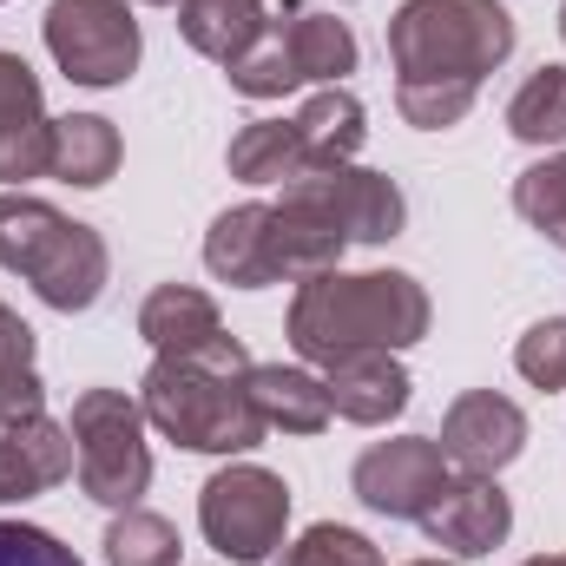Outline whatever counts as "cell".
I'll return each instance as SVG.
<instances>
[{"label":"cell","mask_w":566,"mask_h":566,"mask_svg":"<svg viewBox=\"0 0 566 566\" xmlns=\"http://www.w3.org/2000/svg\"><path fill=\"white\" fill-rule=\"evenodd\" d=\"M178 527L151 507H119L106 527V566H178Z\"/></svg>","instance_id":"cb8c5ba5"},{"label":"cell","mask_w":566,"mask_h":566,"mask_svg":"<svg viewBox=\"0 0 566 566\" xmlns=\"http://www.w3.org/2000/svg\"><path fill=\"white\" fill-rule=\"evenodd\" d=\"M277 33H283V53H290L296 80H316V86H343V73H356V33H349L336 13H310V7L283 0Z\"/></svg>","instance_id":"e0dca14e"},{"label":"cell","mask_w":566,"mask_h":566,"mask_svg":"<svg viewBox=\"0 0 566 566\" xmlns=\"http://www.w3.org/2000/svg\"><path fill=\"white\" fill-rule=\"evenodd\" d=\"M151 7H178V0H151Z\"/></svg>","instance_id":"e575fe53"},{"label":"cell","mask_w":566,"mask_h":566,"mask_svg":"<svg viewBox=\"0 0 566 566\" xmlns=\"http://www.w3.org/2000/svg\"><path fill=\"white\" fill-rule=\"evenodd\" d=\"M139 336L158 356H171V349H205L211 336H224V323H218V303H211L205 290H191V283H158L139 303Z\"/></svg>","instance_id":"ffe728a7"},{"label":"cell","mask_w":566,"mask_h":566,"mask_svg":"<svg viewBox=\"0 0 566 566\" xmlns=\"http://www.w3.org/2000/svg\"><path fill=\"white\" fill-rule=\"evenodd\" d=\"M343 251H349V238L316 211V205H303V198H290L283 191L277 205H271V271L277 283H303V277H323V271H343Z\"/></svg>","instance_id":"9a60e30c"},{"label":"cell","mask_w":566,"mask_h":566,"mask_svg":"<svg viewBox=\"0 0 566 566\" xmlns=\"http://www.w3.org/2000/svg\"><path fill=\"white\" fill-rule=\"evenodd\" d=\"M514 53V13L501 0H402L389 20V60L402 80L481 86Z\"/></svg>","instance_id":"277c9868"},{"label":"cell","mask_w":566,"mask_h":566,"mask_svg":"<svg viewBox=\"0 0 566 566\" xmlns=\"http://www.w3.org/2000/svg\"><path fill=\"white\" fill-rule=\"evenodd\" d=\"M507 133L521 145H560L566 139V66H541V73L514 93Z\"/></svg>","instance_id":"d4e9b609"},{"label":"cell","mask_w":566,"mask_h":566,"mask_svg":"<svg viewBox=\"0 0 566 566\" xmlns=\"http://www.w3.org/2000/svg\"><path fill=\"white\" fill-rule=\"evenodd\" d=\"M264 27H271L264 0H178V33L218 66H238Z\"/></svg>","instance_id":"d6986e66"},{"label":"cell","mask_w":566,"mask_h":566,"mask_svg":"<svg viewBox=\"0 0 566 566\" xmlns=\"http://www.w3.org/2000/svg\"><path fill=\"white\" fill-rule=\"evenodd\" d=\"M251 402H258V416L283 434H323L329 428V389H323V376H310V369H290V363H251Z\"/></svg>","instance_id":"ac0fdd59"},{"label":"cell","mask_w":566,"mask_h":566,"mask_svg":"<svg viewBox=\"0 0 566 566\" xmlns=\"http://www.w3.org/2000/svg\"><path fill=\"white\" fill-rule=\"evenodd\" d=\"M46 53L80 86H119L139 66V20L126 0H53L46 7Z\"/></svg>","instance_id":"52a82bcc"},{"label":"cell","mask_w":566,"mask_h":566,"mask_svg":"<svg viewBox=\"0 0 566 566\" xmlns=\"http://www.w3.org/2000/svg\"><path fill=\"white\" fill-rule=\"evenodd\" d=\"M0 264L20 271L40 290V303H53L66 316L93 310L113 277L106 238L93 224L53 211L46 198H27V191H0Z\"/></svg>","instance_id":"3957f363"},{"label":"cell","mask_w":566,"mask_h":566,"mask_svg":"<svg viewBox=\"0 0 566 566\" xmlns=\"http://www.w3.org/2000/svg\"><path fill=\"white\" fill-rule=\"evenodd\" d=\"M349 488H356V501H363L369 514L422 521L428 507H434V494L448 488V454H441V441H428V434L376 441V448L356 461Z\"/></svg>","instance_id":"9c48e42d"},{"label":"cell","mask_w":566,"mask_h":566,"mask_svg":"<svg viewBox=\"0 0 566 566\" xmlns=\"http://www.w3.org/2000/svg\"><path fill=\"white\" fill-rule=\"evenodd\" d=\"M231 73V86L244 93V99H283L290 86H303L296 80V66H290V53H283V33H277V20L258 33V46L238 60V66H224Z\"/></svg>","instance_id":"4316f807"},{"label":"cell","mask_w":566,"mask_h":566,"mask_svg":"<svg viewBox=\"0 0 566 566\" xmlns=\"http://www.w3.org/2000/svg\"><path fill=\"white\" fill-rule=\"evenodd\" d=\"M481 86H434V80H396V113L422 133H441V126H461L468 106H474Z\"/></svg>","instance_id":"f1b7e54d"},{"label":"cell","mask_w":566,"mask_h":566,"mask_svg":"<svg viewBox=\"0 0 566 566\" xmlns=\"http://www.w3.org/2000/svg\"><path fill=\"white\" fill-rule=\"evenodd\" d=\"M40 402H46V389H40L33 363H7V369H0V428L33 422V416H40Z\"/></svg>","instance_id":"1f68e13d"},{"label":"cell","mask_w":566,"mask_h":566,"mask_svg":"<svg viewBox=\"0 0 566 566\" xmlns=\"http://www.w3.org/2000/svg\"><path fill=\"white\" fill-rule=\"evenodd\" d=\"M290 198H303V205H316L349 244H389L396 231H402V218H409V205H402V191H396V178H382V171H363V165H310L303 178H290L283 185Z\"/></svg>","instance_id":"ba28073f"},{"label":"cell","mask_w":566,"mask_h":566,"mask_svg":"<svg viewBox=\"0 0 566 566\" xmlns=\"http://www.w3.org/2000/svg\"><path fill=\"white\" fill-rule=\"evenodd\" d=\"M296 133L310 145V165H349L363 139H369V113L349 86H323L303 113H296Z\"/></svg>","instance_id":"7402d4cb"},{"label":"cell","mask_w":566,"mask_h":566,"mask_svg":"<svg viewBox=\"0 0 566 566\" xmlns=\"http://www.w3.org/2000/svg\"><path fill=\"white\" fill-rule=\"evenodd\" d=\"M113 171H119V133H113V119H99V113L53 119V158H46V178L93 191V185H106Z\"/></svg>","instance_id":"44dd1931"},{"label":"cell","mask_w":566,"mask_h":566,"mask_svg":"<svg viewBox=\"0 0 566 566\" xmlns=\"http://www.w3.org/2000/svg\"><path fill=\"white\" fill-rule=\"evenodd\" d=\"M514 369L534 382V389H566V316H547V323H534L521 343H514Z\"/></svg>","instance_id":"f546056e"},{"label":"cell","mask_w":566,"mask_h":566,"mask_svg":"<svg viewBox=\"0 0 566 566\" xmlns=\"http://www.w3.org/2000/svg\"><path fill=\"white\" fill-rule=\"evenodd\" d=\"M521 448H527V416H521V402H507L494 389H468L441 416V454L468 474H501Z\"/></svg>","instance_id":"8fae6325"},{"label":"cell","mask_w":566,"mask_h":566,"mask_svg":"<svg viewBox=\"0 0 566 566\" xmlns=\"http://www.w3.org/2000/svg\"><path fill=\"white\" fill-rule=\"evenodd\" d=\"M73 468H80L73 428L46 422V416L0 428V507L33 501V494H46V488H60Z\"/></svg>","instance_id":"5bb4252c"},{"label":"cell","mask_w":566,"mask_h":566,"mask_svg":"<svg viewBox=\"0 0 566 566\" xmlns=\"http://www.w3.org/2000/svg\"><path fill=\"white\" fill-rule=\"evenodd\" d=\"M145 422L191 454H244L271 422L251 402V356L238 336H211L205 349H171L139 382Z\"/></svg>","instance_id":"6da1fadb"},{"label":"cell","mask_w":566,"mask_h":566,"mask_svg":"<svg viewBox=\"0 0 566 566\" xmlns=\"http://www.w3.org/2000/svg\"><path fill=\"white\" fill-rule=\"evenodd\" d=\"M310 171V145L296 133V119H258L231 139V178L244 185H290Z\"/></svg>","instance_id":"603a6c76"},{"label":"cell","mask_w":566,"mask_h":566,"mask_svg":"<svg viewBox=\"0 0 566 566\" xmlns=\"http://www.w3.org/2000/svg\"><path fill=\"white\" fill-rule=\"evenodd\" d=\"M514 211H521L554 251H566V151L527 165V171L514 178Z\"/></svg>","instance_id":"484cf974"},{"label":"cell","mask_w":566,"mask_h":566,"mask_svg":"<svg viewBox=\"0 0 566 566\" xmlns=\"http://www.w3.org/2000/svg\"><path fill=\"white\" fill-rule=\"evenodd\" d=\"M428 336V290L409 271H323L290 296V349L303 363H336L349 349H409Z\"/></svg>","instance_id":"7a4b0ae2"},{"label":"cell","mask_w":566,"mask_h":566,"mask_svg":"<svg viewBox=\"0 0 566 566\" xmlns=\"http://www.w3.org/2000/svg\"><path fill=\"white\" fill-rule=\"evenodd\" d=\"M560 33H566V7H560Z\"/></svg>","instance_id":"d590c367"},{"label":"cell","mask_w":566,"mask_h":566,"mask_svg":"<svg viewBox=\"0 0 566 566\" xmlns=\"http://www.w3.org/2000/svg\"><path fill=\"white\" fill-rule=\"evenodd\" d=\"M323 389L343 422L363 428H382L389 416L409 409V369L396 363V349H349V356L323 363Z\"/></svg>","instance_id":"4fadbf2b"},{"label":"cell","mask_w":566,"mask_h":566,"mask_svg":"<svg viewBox=\"0 0 566 566\" xmlns=\"http://www.w3.org/2000/svg\"><path fill=\"white\" fill-rule=\"evenodd\" d=\"M507 527H514V507H507L494 474H448V488L434 494V507L422 514V534L434 547L461 554V560L494 554L507 541Z\"/></svg>","instance_id":"30bf717a"},{"label":"cell","mask_w":566,"mask_h":566,"mask_svg":"<svg viewBox=\"0 0 566 566\" xmlns=\"http://www.w3.org/2000/svg\"><path fill=\"white\" fill-rule=\"evenodd\" d=\"M53 158V119L40 99V80L20 53H0V185L40 178Z\"/></svg>","instance_id":"7c38bea8"},{"label":"cell","mask_w":566,"mask_h":566,"mask_svg":"<svg viewBox=\"0 0 566 566\" xmlns=\"http://www.w3.org/2000/svg\"><path fill=\"white\" fill-rule=\"evenodd\" d=\"M7 363H33V329L0 303V369H7Z\"/></svg>","instance_id":"d6a6232c"},{"label":"cell","mask_w":566,"mask_h":566,"mask_svg":"<svg viewBox=\"0 0 566 566\" xmlns=\"http://www.w3.org/2000/svg\"><path fill=\"white\" fill-rule=\"evenodd\" d=\"M277 566H382V547L356 527H336V521H316L296 547H283Z\"/></svg>","instance_id":"83f0119b"},{"label":"cell","mask_w":566,"mask_h":566,"mask_svg":"<svg viewBox=\"0 0 566 566\" xmlns=\"http://www.w3.org/2000/svg\"><path fill=\"white\" fill-rule=\"evenodd\" d=\"M0 566H86L66 541H53L46 527L27 521H0Z\"/></svg>","instance_id":"4dcf8cb0"},{"label":"cell","mask_w":566,"mask_h":566,"mask_svg":"<svg viewBox=\"0 0 566 566\" xmlns=\"http://www.w3.org/2000/svg\"><path fill=\"white\" fill-rule=\"evenodd\" d=\"M416 566H448V560H416Z\"/></svg>","instance_id":"836d02e7"},{"label":"cell","mask_w":566,"mask_h":566,"mask_svg":"<svg viewBox=\"0 0 566 566\" xmlns=\"http://www.w3.org/2000/svg\"><path fill=\"white\" fill-rule=\"evenodd\" d=\"M198 527H205V541L224 560L264 566L283 547V527H290V488H283V474L251 468V461L218 468L205 481V494H198Z\"/></svg>","instance_id":"8992f818"},{"label":"cell","mask_w":566,"mask_h":566,"mask_svg":"<svg viewBox=\"0 0 566 566\" xmlns=\"http://www.w3.org/2000/svg\"><path fill=\"white\" fill-rule=\"evenodd\" d=\"M73 448H80V488L99 507H139L151 488V448H145V409L126 389H86L73 402Z\"/></svg>","instance_id":"5b68a950"},{"label":"cell","mask_w":566,"mask_h":566,"mask_svg":"<svg viewBox=\"0 0 566 566\" xmlns=\"http://www.w3.org/2000/svg\"><path fill=\"white\" fill-rule=\"evenodd\" d=\"M205 271L231 290L277 283V271H271V205H231L205 231Z\"/></svg>","instance_id":"2e32d148"}]
</instances>
